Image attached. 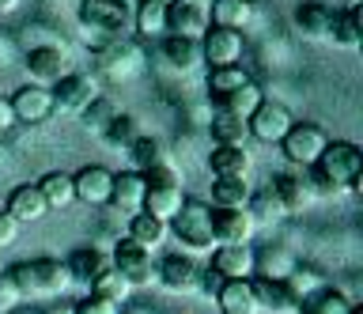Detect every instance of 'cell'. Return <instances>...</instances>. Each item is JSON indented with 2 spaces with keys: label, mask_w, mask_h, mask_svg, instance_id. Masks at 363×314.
<instances>
[{
  "label": "cell",
  "mask_w": 363,
  "mask_h": 314,
  "mask_svg": "<svg viewBox=\"0 0 363 314\" xmlns=\"http://www.w3.org/2000/svg\"><path fill=\"white\" fill-rule=\"evenodd\" d=\"M133 163H136V174H147V171H155V167L170 163V155H167V148H163L159 140L136 137V140H133Z\"/></svg>",
  "instance_id": "d590c367"
},
{
  "label": "cell",
  "mask_w": 363,
  "mask_h": 314,
  "mask_svg": "<svg viewBox=\"0 0 363 314\" xmlns=\"http://www.w3.org/2000/svg\"><path fill=\"white\" fill-rule=\"evenodd\" d=\"M167 228H174L178 242L186 246V250H212L216 239H212V208L204 205L197 197H186L178 208V216L167 223Z\"/></svg>",
  "instance_id": "3957f363"
},
{
  "label": "cell",
  "mask_w": 363,
  "mask_h": 314,
  "mask_svg": "<svg viewBox=\"0 0 363 314\" xmlns=\"http://www.w3.org/2000/svg\"><path fill=\"white\" fill-rule=\"evenodd\" d=\"M110 205L121 208V212H136L144 205V178L136 171H121L113 174V186H110Z\"/></svg>",
  "instance_id": "7402d4cb"
},
{
  "label": "cell",
  "mask_w": 363,
  "mask_h": 314,
  "mask_svg": "<svg viewBox=\"0 0 363 314\" xmlns=\"http://www.w3.org/2000/svg\"><path fill=\"white\" fill-rule=\"evenodd\" d=\"M152 4H163L167 8V4H174V0H152Z\"/></svg>",
  "instance_id": "db71d44e"
},
{
  "label": "cell",
  "mask_w": 363,
  "mask_h": 314,
  "mask_svg": "<svg viewBox=\"0 0 363 314\" xmlns=\"http://www.w3.org/2000/svg\"><path fill=\"white\" fill-rule=\"evenodd\" d=\"M261 103H265V99H261V87H257L254 80H246L242 87H235L231 95H223V99H220V114H235V118H242V121H246Z\"/></svg>",
  "instance_id": "f1b7e54d"
},
{
  "label": "cell",
  "mask_w": 363,
  "mask_h": 314,
  "mask_svg": "<svg viewBox=\"0 0 363 314\" xmlns=\"http://www.w3.org/2000/svg\"><path fill=\"white\" fill-rule=\"evenodd\" d=\"M167 30H170V35L201 38V30H204L201 4H189V0H174V4H167Z\"/></svg>",
  "instance_id": "44dd1931"
},
{
  "label": "cell",
  "mask_w": 363,
  "mask_h": 314,
  "mask_svg": "<svg viewBox=\"0 0 363 314\" xmlns=\"http://www.w3.org/2000/svg\"><path fill=\"white\" fill-rule=\"evenodd\" d=\"M11 121H16V114H11V103H8V99H0V133H4Z\"/></svg>",
  "instance_id": "c3c4849f"
},
{
  "label": "cell",
  "mask_w": 363,
  "mask_h": 314,
  "mask_svg": "<svg viewBox=\"0 0 363 314\" xmlns=\"http://www.w3.org/2000/svg\"><path fill=\"white\" fill-rule=\"evenodd\" d=\"M113 118H118V106H113L110 99H102V95H99L91 106L79 110V121H84L87 133H106V125H110Z\"/></svg>",
  "instance_id": "74e56055"
},
{
  "label": "cell",
  "mask_w": 363,
  "mask_h": 314,
  "mask_svg": "<svg viewBox=\"0 0 363 314\" xmlns=\"http://www.w3.org/2000/svg\"><path fill=\"white\" fill-rule=\"evenodd\" d=\"M216 303H220L223 314H261L250 280H223V284L216 288Z\"/></svg>",
  "instance_id": "2e32d148"
},
{
  "label": "cell",
  "mask_w": 363,
  "mask_h": 314,
  "mask_svg": "<svg viewBox=\"0 0 363 314\" xmlns=\"http://www.w3.org/2000/svg\"><path fill=\"white\" fill-rule=\"evenodd\" d=\"M291 125H295V121H291V114H288V110H284L280 103H261V106L254 110V114L246 118L250 137H257V140H265V144L284 140Z\"/></svg>",
  "instance_id": "9c48e42d"
},
{
  "label": "cell",
  "mask_w": 363,
  "mask_h": 314,
  "mask_svg": "<svg viewBox=\"0 0 363 314\" xmlns=\"http://www.w3.org/2000/svg\"><path fill=\"white\" fill-rule=\"evenodd\" d=\"M91 296L106 299V303H113V307H125V303H129V296H133V284H129V280H125L113 265H106V269H99L95 280H91Z\"/></svg>",
  "instance_id": "d4e9b609"
},
{
  "label": "cell",
  "mask_w": 363,
  "mask_h": 314,
  "mask_svg": "<svg viewBox=\"0 0 363 314\" xmlns=\"http://www.w3.org/2000/svg\"><path fill=\"white\" fill-rule=\"evenodd\" d=\"M250 137L246 121L235 118V114H216L212 118V140L220 144V148H242Z\"/></svg>",
  "instance_id": "836d02e7"
},
{
  "label": "cell",
  "mask_w": 363,
  "mask_h": 314,
  "mask_svg": "<svg viewBox=\"0 0 363 314\" xmlns=\"http://www.w3.org/2000/svg\"><path fill=\"white\" fill-rule=\"evenodd\" d=\"M246 212H250V220L254 223H277V220H284L288 212H284V205L277 201V194H272V186H265L261 194H254L246 201Z\"/></svg>",
  "instance_id": "8d00e7d4"
},
{
  "label": "cell",
  "mask_w": 363,
  "mask_h": 314,
  "mask_svg": "<svg viewBox=\"0 0 363 314\" xmlns=\"http://www.w3.org/2000/svg\"><path fill=\"white\" fill-rule=\"evenodd\" d=\"M19 8V0H0V16H11Z\"/></svg>",
  "instance_id": "681fc988"
},
{
  "label": "cell",
  "mask_w": 363,
  "mask_h": 314,
  "mask_svg": "<svg viewBox=\"0 0 363 314\" xmlns=\"http://www.w3.org/2000/svg\"><path fill=\"white\" fill-rule=\"evenodd\" d=\"M284 144V155H288V163H299V167H314L318 155H322V148L329 144V137L318 125H311V121H295V125L288 129V137L280 140Z\"/></svg>",
  "instance_id": "5b68a950"
},
{
  "label": "cell",
  "mask_w": 363,
  "mask_h": 314,
  "mask_svg": "<svg viewBox=\"0 0 363 314\" xmlns=\"http://www.w3.org/2000/svg\"><path fill=\"white\" fill-rule=\"evenodd\" d=\"M208 171L216 178H246L250 174V152L246 148H216L208 155Z\"/></svg>",
  "instance_id": "83f0119b"
},
{
  "label": "cell",
  "mask_w": 363,
  "mask_h": 314,
  "mask_svg": "<svg viewBox=\"0 0 363 314\" xmlns=\"http://www.w3.org/2000/svg\"><path fill=\"white\" fill-rule=\"evenodd\" d=\"M136 30H140V35H163L167 30V8L144 0V4L136 8Z\"/></svg>",
  "instance_id": "60d3db41"
},
{
  "label": "cell",
  "mask_w": 363,
  "mask_h": 314,
  "mask_svg": "<svg viewBox=\"0 0 363 314\" xmlns=\"http://www.w3.org/2000/svg\"><path fill=\"white\" fill-rule=\"evenodd\" d=\"M16 284L23 291V299H38V296H61V291L72 288V276L61 257H34V262H23L11 269Z\"/></svg>",
  "instance_id": "7a4b0ae2"
},
{
  "label": "cell",
  "mask_w": 363,
  "mask_h": 314,
  "mask_svg": "<svg viewBox=\"0 0 363 314\" xmlns=\"http://www.w3.org/2000/svg\"><path fill=\"white\" fill-rule=\"evenodd\" d=\"M254 220L246 208H216L212 212V239L216 246H250Z\"/></svg>",
  "instance_id": "52a82bcc"
},
{
  "label": "cell",
  "mask_w": 363,
  "mask_h": 314,
  "mask_svg": "<svg viewBox=\"0 0 363 314\" xmlns=\"http://www.w3.org/2000/svg\"><path fill=\"white\" fill-rule=\"evenodd\" d=\"M16 242H19V223L0 208V250H8V246H16Z\"/></svg>",
  "instance_id": "7dc6e473"
},
{
  "label": "cell",
  "mask_w": 363,
  "mask_h": 314,
  "mask_svg": "<svg viewBox=\"0 0 363 314\" xmlns=\"http://www.w3.org/2000/svg\"><path fill=\"white\" fill-rule=\"evenodd\" d=\"M359 174H363V155H359V144L352 140H329L322 155H318V163L311 167V174L306 178V186H311V194L318 197H329L337 194V189H359Z\"/></svg>",
  "instance_id": "6da1fadb"
},
{
  "label": "cell",
  "mask_w": 363,
  "mask_h": 314,
  "mask_svg": "<svg viewBox=\"0 0 363 314\" xmlns=\"http://www.w3.org/2000/svg\"><path fill=\"white\" fill-rule=\"evenodd\" d=\"M363 16H359V4H352V8H345V12H337L333 16V38L337 46H345V50H356L359 42H363Z\"/></svg>",
  "instance_id": "4dcf8cb0"
},
{
  "label": "cell",
  "mask_w": 363,
  "mask_h": 314,
  "mask_svg": "<svg viewBox=\"0 0 363 314\" xmlns=\"http://www.w3.org/2000/svg\"><path fill=\"white\" fill-rule=\"evenodd\" d=\"M106 265H110V262H106L99 250H76V254L65 262L68 276H72V284H87V288H91V280L99 276V269H106Z\"/></svg>",
  "instance_id": "d6a6232c"
},
{
  "label": "cell",
  "mask_w": 363,
  "mask_h": 314,
  "mask_svg": "<svg viewBox=\"0 0 363 314\" xmlns=\"http://www.w3.org/2000/svg\"><path fill=\"white\" fill-rule=\"evenodd\" d=\"M155 276L163 280L170 291H193V288L201 284V269L193 265L189 257H182V254L163 257V262L155 265Z\"/></svg>",
  "instance_id": "9a60e30c"
},
{
  "label": "cell",
  "mask_w": 363,
  "mask_h": 314,
  "mask_svg": "<svg viewBox=\"0 0 363 314\" xmlns=\"http://www.w3.org/2000/svg\"><path fill=\"white\" fill-rule=\"evenodd\" d=\"M102 137L106 140H113V144H125V148H133V140L140 137V133H136V118H129V114H118L106 125V133H102Z\"/></svg>",
  "instance_id": "7bdbcfd3"
},
{
  "label": "cell",
  "mask_w": 363,
  "mask_h": 314,
  "mask_svg": "<svg viewBox=\"0 0 363 314\" xmlns=\"http://www.w3.org/2000/svg\"><path fill=\"white\" fill-rule=\"evenodd\" d=\"M182 201H186L182 186H144V205H140V208L147 212V216L170 223V220L178 216Z\"/></svg>",
  "instance_id": "ac0fdd59"
},
{
  "label": "cell",
  "mask_w": 363,
  "mask_h": 314,
  "mask_svg": "<svg viewBox=\"0 0 363 314\" xmlns=\"http://www.w3.org/2000/svg\"><path fill=\"white\" fill-rule=\"evenodd\" d=\"M16 307H23V291L11 273H0V314H11Z\"/></svg>",
  "instance_id": "ee69618b"
},
{
  "label": "cell",
  "mask_w": 363,
  "mask_h": 314,
  "mask_svg": "<svg viewBox=\"0 0 363 314\" xmlns=\"http://www.w3.org/2000/svg\"><path fill=\"white\" fill-rule=\"evenodd\" d=\"M4 212L16 223H38L45 212H50V205H45V197L38 194V186H19V189H11Z\"/></svg>",
  "instance_id": "e0dca14e"
},
{
  "label": "cell",
  "mask_w": 363,
  "mask_h": 314,
  "mask_svg": "<svg viewBox=\"0 0 363 314\" xmlns=\"http://www.w3.org/2000/svg\"><path fill=\"white\" fill-rule=\"evenodd\" d=\"M272 194H277V201L284 205L288 216L291 212H303L314 201V194H311V186H306L303 174H277L272 178Z\"/></svg>",
  "instance_id": "ffe728a7"
},
{
  "label": "cell",
  "mask_w": 363,
  "mask_h": 314,
  "mask_svg": "<svg viewBox=\"0 0 363 314\" xmlns=\"http://www.w3.org/2000/svg\"><path fill=\"white\" fill-rule=\"evenodd\" d=\"M246 80H250V76L238 69V65H231V69H212V72H208V87H212V95H216V99L231 95L235 87H242Z\"/></svg>",
  "instance_id": "b9f144b4"
},
{
  "label": "cell",
  "mask_w": 363,
  "mask_h": 314,
  "mask_svg": "<svg viewBox=\"0 0 363 314\" xmlns=\"http://www.w3.org/2000/svg\"><path fill=\"white\" fill-rule=\"evenodd\" d=\"M110 186L113 171H106V167H84L79 174H72L76 201H84V205H110Z\"/></svg>",
  "instance_id": "4fadbf2b"
},
{
  "label": "cell",
  "mask_w": 363,
  "mask_h": 314,
  "mask_svg": "<svg viewBox=\"0 0 363 314\" xmlns=\"http://www.w3.org/2000/svg\"><path fill=\"white\" fill-rule=\"evenodd\" d=\"M254 250L250 246H216L212 273L220 280H250L254 276Z\"/></svg>",
  "instance_id": "7c38bea8"
},
{
  "label": "cell",
  "mask_w": 363,
  "mask_h": 314,
  "mask_svg": "<svg viewBox=\"0 0 363 314\" xmlns=\"http://www.w3.org/2000/svg\"><path fill=\"white\" fill-rule=\"evenodd\" d=\"M140 178H144V186H182L174 163H163V167H155V171H147V174H140Z\"/></svg>",
  "instance_id": "bcb514c9"
},
{
  "label": "cell",
  "mask_w": 363,
  "mask_h": 314,
  "mask_svg": "<svg viewBox=\"0 0 363 314\" xmlns=\"http://www.w3.org/2000/svg\"><path fill=\"white\" fill-rule=\"evenodd\" d=\"M121 314H155V310L152 307H125Z\"/></svg>",
  "instance_id": "816d5d0a"
},
{
  "label": "cell",
  "mask_w": 363,
  "mask_h": 314,
  "mask_svg": "<svg viewBox=\"0 0 363 314\" xmlns=\"http://www.w3.org/2000/svg\"><path fill=\"white\" fill-rule=\"evenodd\" d=\"M34 186H38V194L45 197V205H50V208H68V205L76 201L72 174H65V171H50V174H42Z\"/></svg>",
  "instance_id": "484cf974"
},
{
  "label": "cell",
  "mask_w": 363,
  "mask_h": 314,
  "mask_svg": "<svg viewBox=\"0 0 363 314\" xmlns=\"http://www.w3.org/2000/svg\"><path fill=\"white\" fill-rule=\"evenodd\" d=\"M254 4L250 0H212V23L223 30H238L242 23H250Z\"/></svg>",
  "instance_id": "1f68e13d"
},
{
  "label": "cell",
  "mask_w": 363,
  "mask_h": 314,
  "mask_svg": "<svg viewBox=\"0 0 363 314\" xmlns=\"http://www.w3.org/2000/svg\"><path fill=\"white\" fill-rule=\"evenodd\" d=\"M167 223L163 220H155V216H147V212L140 208V212H133V220H129V239L133 242H140L144 250H155L159 242L167 239Z\"/></svg>",
  "instance_id": "f546056e"
},
{
  "label": "cell",
  "mask_w": 363,
  "mask_h": 314,
  "mask_svg": "<svg viewBox=\"0 0 363 314\" xmlns=\"http://www.w3.org/2000/svg\"><path fill=\"white\" fill-rule=\"evenodd\" d=\"M65 69H68V57L57 46H38V50L27 53V72H30V80L38 87L57 84L65 76Z\"/></svg>",
  "instance_id": "5bb4252c"
},
{
  "label": "cell",
  "mask_w": 363,
  "mask_h": 314,
  "mask_svg": "<svg viewBox=\"0 0 363 314\" xmlns=\"http://www.w3.org/2000/svg\"><path fill=\"white\" fill-rule=\"evenodd\" d=\"M11 314H42V310H34V307H16Z\"/></svg>",
  "instance_id": "f5cc1de1"
},
{
  "label": "cell",
  "mask_w": 363,
  "mask_h": 314,
  "mask_svg": "<svg viewBox=\"0 0 363 314\" xmlns=\"http://www.w3.org/2000/svg\"><path fill=\"white\" fill-rule=\"evenodd\" d=\"M163 57L170 69H182L189 72L193 65L201 61V38H186V35H167L163 42Z\"/></svg>",
  "instance_id": "4316f807"
},
{
  "label": "cell",
  "mask_w": 363,
  "mask_h": 314,
  "mask_svg": "<svg viewBox=\"0 0 363 314\" xmlns=\"http://www.w3.org/2000/svg\"><path fill=\"white\" fill-rule=\"evenodd\" d=\"M110 265L118 269V273L129 280L133 288H144V284H152V280H155L152 250H144V246H140V242H133V239H121L118 246H113Z\"/></svg>",
  "instance_id": "277c9868"
},
{
  "label": "cell",
  "mask_w": 363,
  "mask_h": 314,
  "mask_svg": "<svg viewBox=\"0 0 363 314\" xmlns=\"http://www.w3.org/2000/svg\"><path fill=\"white\" fill-rule=\"evenodd\" d=\"M72 314H121V307H113V303L99 299V296H87L72 307Z\"/></svg>",
  "instance_id": "f6af8a7d"
},
{
  "label": "cell",
  "mask_w": 363,
  "mask_h": 314,
  "mask_svg": "<svg viewBox=\"0 0 363 314\" xmlns=\"http://www.w3.org/2000/svg\"><path fill=\"white\" fill-rule=\"evenodd\" d=\"M212 201H216V208H246V201H250L246 178H216Z\"/></svg>",
  "instance_id": "e575fe53"
},
{
  "label": "cell",
  "mask_w": 363,
  "mask_h": 314,
  "mask_svg": "<svg viewBox=\"0 0 363 314\" xmlns=\"http://www.w3.org/2000/svg\"><path fill=\"white\" fill-rule=\"evenodd\" d=\"M11 103V114H16V121H27V125H34V121H45L53 114V91L50 87H38V84H27L19 87L16 95L8 99Z\"/></svg>",
  "instance_id": "8fae6325"
},
{
  "label": "cell",
  "mask_w": 363,
  "mask_h": 314,
  "mask_svg": "<svg viewBox=\"0 0 363 314\" xmlns=\"http://www.w3.org/2000/svg\"><path fill=\"white\" fill-rule=\"evenodd\" d=\"M348 307H352V299L345 296V291L325 288V284L295 303V310H299V314H348Z\"/></svg>",
  "instance_id": "603a6c76"
},
{
  "label": "cell",
  "mask_w": 363,
  "mask_h": 314,
  "mask_svg": "<svg viewBox=\"0 0 363 314\" xmlns=\"http://www.w3.org/2000/svg\"><path fill=\"white\" fill-rule=\"evenodd\" d=\"M257 265H261V276H265V280H284V276L295 269L291 254L280 250V246H277V250H265L261 257H254V269H257Z\"/></svg>",
  "instance_id": "f35d334b"
},
{
  "label": "cell",
  "mask_w": 363,
  "mask_h": 314,
  "mask_svg": "<svg viewBox=\"0 0 363 314\" xmlns=\"http://www.w3.org/2000/svg\"><path fill=\"white\" fill-rule=\"evenodd\" d=\"M242 57V38L238 30H223V27H212L201 42V61H208L212 69H231Z\"/></svg>",
  "instance_id": "30bf717a"
},
{
  "label": "cell",
  "mask_w": 363,
  "mask_h": 314,
  "mask_svg": "<svg viewBox=\"0 0 363 314\" xmlns=\"http://www.w3.org/2000/svg\"><path fill=\"white\" fill-rule=\"evenodd\" d=\"M295 27H299L303 38H329L333 35V12L322 0H306V4L295 8Z\"/></svg>",
  "instance_id": "d6986e66"
},
{
  "label": "cell",
  "mask_w": 363,
  "mask_h": 314,
  "mask_svg": "<svg viewBox=\"0 0 363 314\" xmlns=\"http://www.w3.org/2000/svg\"><path fill=\"white\" fill-rule=\"evenodd\" d=\"M42 314H72V307H68V303H57V307H50V310H42Z\"/></svg>",
  "instance_id": "f907efd6"
},
{
  "label": "cell",
  "mask_w": 363,
  "mask_h": 314,
  "mask_svg": "<svg viewBox=\"0 0 363 314\" xmlns=\"http://www.w3.org/2000/svg\"><path fill=\"white\" fill-rule=\"evenodd\" d=\"M95 99H99V84L91 80L87 72H65L61 80H57L53 106H61V110H72V114H79V110L91 106Z\"/></svg>",
  "instance_id": "ba28073f"
},
{
  "label": "cell",
  "mask_w": 363,
  "mask_h": 314,
  "mask_svg": "<svg viewBox=\"0 0 363 314\" xmlns=\"http://www.w3.org/2000/svg\"><path fill=\"white\" fill-rule=\"evenodd\" d=\"M133 8L129 0H79V19L84 27H99L106 35H118V30L129 23Z\"/></svg>",
  "instance_id": "8992f818"
},
{
  "label": "cell",
  "mask_w": 363,
  "mask_h": 314,
  "mask_svg": "<svg viewBox=\"0 0 363 314\" xmlns=\"http://www.w3.org/2000/svg\"><path fill=\"white\" fill-rule=\"evenodd\" d=\"M250 284H254V296H257V307H261V310H269V314H288V310H295V299L288 296L284 280L250 276Z\"/></svg>",
  "instance_id": "cb8c5ba5"
},
{
  "label": "cell",
  "mask_w": 363,
  "mask_h": 314,
  "mask_svg": "<svg viewBox=\"0 0 363 314\" xmlns=\"http://www.w3.org/2000/svg\"><path fill=\"white\" fill-rule=\"evenodd\" d=\"M19 4H23V0H19Z\"/></svg>",
  "instance_id": "11a10c76"
},
{
  "label": "cell",
  "mask_w": 363,
  "mask_h": 314,
  "mask_svg": "<svg viewBox=\"0 0 363 314\" xmlns=\"http://www.w3.org/2000/svg\"><path fill=\"white\" fill-rule=\"evenodd\" d=\"M284 288H288V296L299 303L303 296H311V291L322 288V276L314 273V269H303V265H295L288 276H284Z\"/></svg>",
  "instance_id": "ab89813d"
}]
</instances>
